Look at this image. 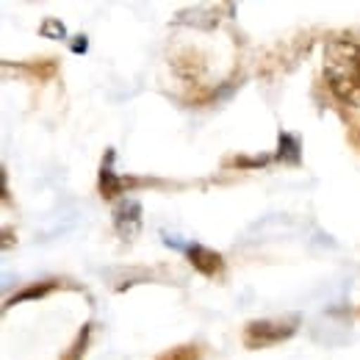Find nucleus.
<instances>
[{
    "mask_svg": "<svg viewBox=\"0 0 360 360\" xmlns=\"http://www.w3.org/2000/svg\"><path fill=\"white\" fill-rule=\"evenodd\" d=\"M277 158L285 161V164H297L300 161V141L291 134H280V150H277Z\"/></svg>",
    "mask_w": 360,
    "mask_h": 360,
    "instance_id": "6",
    "label": "nucleus"
},
{
    "mask_svg": "<svg viewBox=\"0 0 360 360\" xmlns=\"http://www.w3.org/2000/svg\"><path fill=\"white\" fill-rule=\"evenodd\" d=\"M158 360H197V349H191V347H178V349L161 355Z\"/></svg>",
    "mask_w": 360,
    "mask_h": 360,
    "instance_id": "7",
    "label": "nucleus"
},
{
    "mask_svg": "<svg viewBox=\"0 0 360 360\" xmlns=\"http://www.w3.org/2000/svg\"><path fill=\"white\" fill-rule=\"evenodd\" d=\"M111 158H114V153L105 155V167L100 169V188H103L105 197H114L117 191H122V180L114 175V169H111Z\"/></svg>",
    "mask_w": 360,
    "mask_h": 360,
    "instance_id": "5",
    "label": "nucleus"
},
{
    "mask_svg": "<svg viewBox=\"0 0 360 360\" xmlns=\"http://www.w3.org/2000/svg\"><path fill=\"white\" fill-rule=\"evenodd\" d=\"M297 330V319H283V321H252L244 333V341L250 347H269L283 338H288Z\"/></svg>",
    "mask_w": 360,
    "mask_h": 360,
    "instance_id": "2",
    "label": "nucleus"
},
{
    "mask_svg": "<svg viewBox=\"0 0 360 360\" xmlns=\"http://www.w3.org/2000/svg\"><path fill=\"white\" fill-rule=\"evenodd\" d=\"M139 225H141V208H139V202L125 200V202L117 208V230L131 238L136 230H139Z\"/></svg>",
    "mask_w": 360,
    "mask_h": 360,
    "instance_id": "4",
    "label": "nucleus"
},
{
    "mask_svg": "<svg viewBox=\"0 0 360 360\" xmlns=\"http://www.w3.org/2000/svg\"><path fill=\"white\" fill-rule=\"evenodd\" d=\"M186 255H188V261H191V266H194V269L202 271V274H208V277L222 269V258H219L214 250H208V247L188 244V247H186Z\"/></svg>",
    "mask_w": 360,
    "mask_h": 360,
    "instance_id": "3",
    "label": "nucleus"
},
{
    "mask_svg": "<svg viewBox=\"0 0 360 360\" xmlns=\"http://www.w3.org/2000/svg\"><path fill=\"white\" fill-rule=\"evenodd\" d=\"M42 34H56V37H58V39H61V37H64V25H61V22H58V20H47L45 25H42Z\"/></svg>",
    "mask_w": 360,
    "mask_h": 360,
    "instance_id": "9",
    "label": "nucleus"
},
{
    "mask_svg": "<svg viewBox=\"0 0 360 360\" xmlns=\"http://www.w3.org/2000/svg\"><path fill=\"white\" fill-rule=\"evenodd\" d=\"M47 291H50V285H42V288H28V291H22V294H17V297H11V302H22V300H28V297H45Z\"/></svg>",
    "mask_w": 360,
    "mask_h": 360,
    "instance_id": "8",
    "label": "nucleus"
},
{
    "mask_svg": "<svg viewBox=\"0 0 360 360\" xmlns=\"http://www.w3.org/2000/svg\"><path fill=\"white\" fill-rule=\"evenodd\" d=\"M324 78L344 105L360 108V45L333 39L324 47Z\"/></svg>",
    "mask_w": 360,
    "mask_h": 360,
    "instance_id": "1",
    "label": "nucleus"
}]
</instances>
